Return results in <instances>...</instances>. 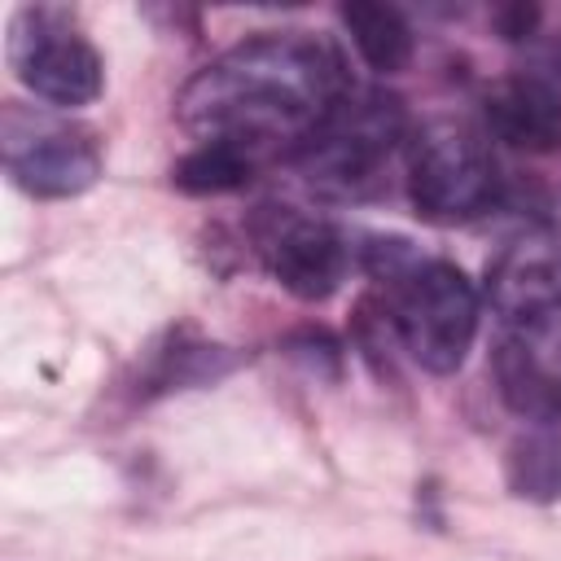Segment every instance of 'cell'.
I'll return each instance as SVG.
<instances>
[{"mask_svg":"<svg viewBox=\"0 0 561 561\" xmlns=\"http://www.w3.org/2000/svg\"><path fill=\"white\" fill-rule=\"evenodd\" d=\"M342 96L346 75L324 39L307 31H267L197 70L184 83L175 114L188 131L259 158L285 145L302 149Z\"/></svg>","mask_w":561,"mask_h":561,"instance_id":"obj_1","label":"cell"},{"mask_svg":"<svg viewBox=\"0 0 561 561\" xmlns=\"http://www.w3.org/2000/svg\"><path fill=\"white\" fill-rule=\"evenodd\" d=\"M394 333L425 373H456L478 333V289L456 263H416L394 280Z\"/></svg>","mask_w":561,"mask_h":561,"instance_id":"obj_2","label":"cell"},{"mask_svg":"<svg viewBox=\"0 0 561 561\" xmlns=\"http://www.w3.org/2000/svg\"><path fill=\"white\" fill-rule=\"evenodd\" d=\"M500 171L482 136L465 123L434 118L408 140V197L434 224H460L495 202Z\"/></svg>","mask_w":561,"mask_h":561,"instance_id":"obj_3","label":"cell"},{"mask_svg":"<svg viewBox=\"0 0 561 561\" xmlns=\"http://www.w3.org/2000/svg\"><path fill=\"white\" fill-rule=\"evenodd\" d=\"M403 140V110L381 92H346L329 123L302 145L307 184L329 197H359L377 184V167Z\"/></svg>","mask_w":561,"mask_h":561,"instance_id":"obj_4","label":"cell"},{"mask_svg":"<svg viewBox=\"0 0 561 561\" xmlns=\"http://www.w3.org/2000/svg\"><path fill=\"white\" fill-rule=\"evenodd\" d=\"M0 149L9 180L31 197H75L101 175V145L88 127L35 114L18 101L4 105Z\"/></svg>","mask_w":561,"mask_h":561,"instance_id":"obj_5","label":"cell"},{"mask_svg":"<svg viewBox=\"0 0 561 561\" xmlns=\"http://www.w3.org/2000/svg\"><path fill=\"white\" fill-rule=\"evenodd\" d=\"M9 66L13 75L48 105L75 110L101 96V57L75 31L61 13L53 9H22L13 18L9 35Z\"/></svg>","mask_w":561,"mask_h":561,"instance_id":"obj_6","label":"cell"},{"mask_svg":"<svg viewBox=\"0 0 561 561\" xmlns=\"http://www.w3.org/2000/svg\"><path fill=\"white\" fill-rule=\"evenodd\" d=\"M495 386L526 421L561 416V302L504 320L495 342Z\"/></svg>","mask_w":561,"mask_h":561,"instance_id":"obj_7","label":"cell"},{"mask_svg":"<svg viewBox=\"0 0 561 561\" xmlns=\"http://www.w3.org/2000/svg\"><path fill=\"white\" fill-rule=\"evenodd\" d=\"M263 259L272 276L302 302H324L337 294L351 267V245L346 237L311 215H276L267 237H263Z\"/></svg>","mask_w":561,"mask_h":561,"instance_id":"obj_8","label":"cell"},{"mask_svg":"<svg viewBox=\"0 0 561 561\" xmlns=\"http://www.w3.org/2000/svg\"><path fill=\"white\" fill-rule=\"evenodd\" d=\"M482 118L495 140L522 153L561 149V92L539 75H508L486 88Z\"/></svg>","mask_w":561,"mask_h":561,"instance_id":"obj_9","label":"cell"},{"mask_svg":"<svg viewBox=\"0 0 561 561\" xmlns=\"http://www.w3.org/2000/svg\"><path fill=\"white\" fill-rule=\"evenodd\" d=\"M491 302L504 320L530 316L539 307L561 302V241L557 237H526L500 254L491 267Z\"/></svg>","mask_w":561,"mask_h":561,"instance_id":"obj_10","label":"cell"},{"mask_svg":"<svg viewBox=\"0 0 561 561\" xmlns=\"http://www.w3.org/2000/svg\"><path fill=\"white\" fill-rule=\"evenodd\" d=\"M355 53L377 70V75H394L412 61V26L403 22V13L394 4H377V0H346L337 9Z\"/></svg>","mask_w":561,"mask_h":561,"instance_id":"obj_11","label":"cell"},{"mask_svg":"<svg viewBox=\"0 0 561 561\" xmlns=\"http://www.w3.org/2000/svg\"><path fill=\"white\" fill-rule=\"evenodd\" d=\"M508 486L522 500H561V416L530 421V430L508 447Z\"/></svg>","mask_w":561,"mask_h":561,"instance_id":"obj_12","label":"cell"},{"mask_svg":"<svg viewBox=\"0 0 561 561\" xmlns=\"http://www.w3.org/2000/svg\"><path fill=\"white\" fill-rule=\"evenodd\" d=\"M254 153L250 149H237V145H224V140H202L197 149H188L175 167H171V184L180 193H193V197H215V193H232L241 184H250L254 175Z\"/></svg>","mask_w":561,"mask_h":561,"instance_id":"obj_13","label":"cell"},{"mask_svg":"<svg viewBox=\"0 0 561 561\" xmlns=\"http://www.w3.org/2000/svg\"><path fill=\"white\" fill-rule=\"evenodd\" d=\"M224 368H232V359L224 355V346H206V342H184L175 337V346L158 351V364L149 373L153 390H175V386H197L206 377H219Z\"/></svg>","mask_w":561,"mask_h":561,"instance_id":"obj_14","label":"cell"},{"mask_svg":"<svg viewBox=\"0 0 561 561\" xmlns=\"http://www.w3.org/2000/svg\"><path fill=\"white\" fill-rule=\"evenodd\" d=\"M535 22H539V9L535 4H508V9L495 13V26H500L504 39H526L535 31Z\"/></svg>","mask_w":561,"mask_h":561,"instance_id":"obj_15","label":"cell"}]
</instances>
